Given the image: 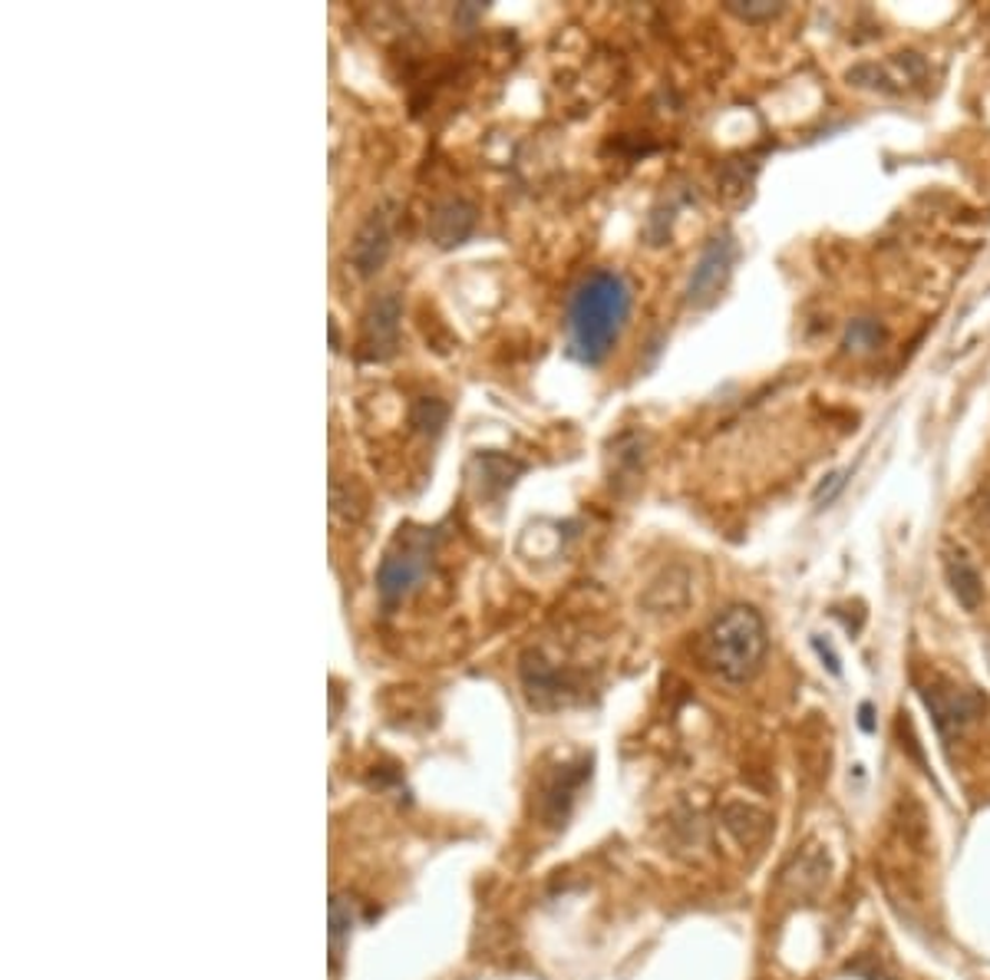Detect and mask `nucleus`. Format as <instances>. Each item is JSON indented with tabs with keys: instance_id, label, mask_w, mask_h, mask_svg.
Segmentation results:
<instances>
[{
	"instance_id": "1",
	"label": "nucleus",
	"mask_w": 990,
	"mask_h": 980,
	"mask_svg": "<svg viewBox=\"0 0 990 980\" xmlns=\"http://www.w3.org/2000/svg\"><path fill=\"white\" fill-rule=\"evenodd\" d=\"M630 284L625 274L601 267L581 277L568 301V347L585 366H598L615 351L630 317Z\"/></svg>"
},
{
	"instance_id": "2",
	"label": "nucleus",
	"mask_w": 990,
	"mask_h": 980,
	"mask_svg": "<svg viewBox=\"0 0 990 980\" xmlns=\"http://www.w3.org/2000/svg\"><path fill=\"white\" fill-rule=\"evenodd\" d=\"M770 650L766 621L753 605L723 608L700 634V660L723 684H749Z\"/></svg>"
},
{
	"instance_id": "3",
	"label": "nucleus",
	"mask_w": 990,
	"mask_h": 980,
	"mask_svg": "<svg viewBox=\"0 0 990 980\" xmlns=\"http://www.w3.org/2000/svg\"><path fill=\"white\" fill-rule=\"evenodd\" d=\"M433 541H437V535L430 529H410V532L400 535L393 541V548L383 555L380 571H376V595L386 608L400 605L423 585V578L433 565Z\"/></svg>"
},
{
	"instance_id": "4",
	"label": "nucleus",
	"mask_w": 990,
	"mask_h": 980,
	"mask_svg": "<svg viewBox=\"0 0 990 980\" xmlns=\"http://www.w3.org/2000/svg\"><path fill=\"white\" fill-rule=\"evenodd\" d=\"M733 265H736V242L729 235H714L707 242V248L700 252L694 271H690V281H687V291H684L687 307H694V311L710 307L726 287Z\"/></svg>"
},
{
	"instance_id": "5",
	"label": "nucleus",
	"mask_w": 990,
	"mask_h": 980,
	"mask_svg": "<svg viewBox=\"0 0 990 980\" xmlns=\"http://www.w3.org/2000/svg\"><path fill=\"white\" fill-rule=\"evenodd\" d=\"M928 710L934 716V726L944 739L954 733H964L981 713L988 710V700L974 687H928L921 690Z\"/></svg>"
},
{
	"instance_id": "6",
	"label": "nucleus",
	"mask_w": 990,
	"mask_h": 980,
	"mask_svg": "<svg viewBox=\"0 0 990 980\" xmlns=\"http://www.w3.org/2000/svg\"><path fill=\"white\" fill-rule=\"evenodd\" d=\"M400 317H403V301H400L396 291H386L370 304L361 334L363 360L383 363V360L396 354V347H400Z\"/></svg>"
},
{
	"instance_id": "7",
	"label": "nucleus",
	"mask_w": 990,
	"mask_h": 980,
	"mask_svg": "<svg viewBox=\"0 0 990 980\" xmlns=\"http://www.w3.org/2000/svg\"><path fill=\"white\" fill-rule=\"evenodd\" d=\"M829 879H832V859H829L825 845L822 842H806L790 859V865L783 869L780 885L796 901H812V898H819L825 891Z\"/></svg>"
},
{
	"instance_id": "8",
	"label": "nucleus",
	"mask_w": 990,
	"mask_h": 980,
	"mask_svg": "<svg viewBox=\"0 0 990 980\" xmlns=\"http://www.w3.org/2000/svg\"><path fill=\"white\" fill-rule=\"evenodd\" d=\"M390 238H393L390 235V215H386V208H376L361 225V232H357V238L351 245V255H347L361 277H370V274H376L383 267L386 255H390Z\"/></svg>"
},
{
	"instance_id": "9",
	"label": "nucleus",
	"mask_w": 990,
	"mask_h": 980,
	"mask_svg": "<svg viewBox=\"0 0 990 980\" xmlns=\"http://www.w3.org/2000/svg\"><path fill=\"white\" fill-rule=\"evenodd\" d=\"M944 578L951 595L958 598V605L964 611H978L984 605V578L978 571V565L971 561V555L964 548H948L944 551Z\"/></svg>"
},
{
	"instance_id": "10",
	"label": "nucleus",
	"mask_w": 990,
	"mask_h": 980,
	"mask_svg": "<svg viewBox=\"0 0 990 980\" xmlns=\"http://www.w3.org/2000/svg\"><path fill=\"white\" fill-rule=\"evenodd\" d=\"M476 228V208L462 198L440 202L430 215V235L440 248H455L462 245Z\"/></svg>"
},
{
	"instance_id": "11",
	"label": "nucleus",
	"mask_w": 990,
	"mask_h": 980,
	"mask_svg": "<svg viewBox=\"0 0 990 980\" xmlns=\"http://www.w3.org/2000/svg\"><path fill=\"white\" fill-rule=\"evenodd\" d=\"M723 829L739 845H763L773 832V819H770V812H763L749 802H729V805H723Z\"/></svg>"
},
{
	"instance_id": "12",
	"label": "nucleus",
	"mask_w": 990,
	"mask_h": 980,
	"mask_svg": "<svg viewBox=\"0 0 990 980\" xmlns=\"http://www.w3.org/2000/svg\"><path fill=\"white\" fill-rule=\"evenodd\" d=\"M447 416H450V406L443 400H437V396H420L413 403V410H410V423L427 437H437L443 430Z\"/></svg>"
},
{
	"instance_id": "13",
	"label": "nucleus",
	"mask_w": 990,
	"mask_h": 980,
	"mask_svg": "<svg viewBox=\"0 0 990 980\" xmlns=\"http://www.w3.org/2000/svg\"><path fill=\"white\" fill-rule=\"evenodd\" d=\"M726 10H729L733 17L746 20V23H766V20H776V17L786 10V3H770V0H729Z\"/></svg>"
},
{
	"instance_id": "14",
	"label": "nucleus",
	"mask_w": 990,
	"mask_h": 980,
	"mask_svg": "<svg viewBox=\"0 0 990 980\" xmlns=\"http://www.w3.org/2000/svg\"><path fill=\"white\" fill-rule=\"evenodd\" d=\"M885 341V331L875 321H852L849 334H845V347L849 351H872Z\"/></svg>"
},
{
	"instance_id": "15",
	"label": "nucleus",
	"mask_w": 990,
	"mask_h": 980,
	"mask_svg": "<svg viewBox=\"0 0 990 980\" xmlns=\"http://www.w3.org/2000/svg\"><path fill=\"white\" fill-rule=\"evenodd\" d=\"M845 476H849V469H845V472H832V476H829V479H825V482H822V486L815 489L812 502H815L819 509H822V502L829 506V502H832V499H835V496L842 492V486H845Z\"/></svg>"
},
{
	"instance_id": "16",
	"label": "nucleus",
	"mask_w": 990,
	"mask_h": 980,
	"mask_svg": "<svg viewBox=\"0 0 990 980\" xmlns=\"http://www.w3.org/2000/svg\"><path fill=\"white\" fill-rule=\"evenodd\" d=\"M812 647H815V654L822 657V664L829 667V674H835V677H839V674H842V667H839V657H835V650H832V647H829L822 637H812Z\"/></svg>"
},
{
	"instance_id": "17",
	"label": "nucleus",
	"mask_w": 990,
	"mask_h": 980,
	"mask_svg": "<svg viewBox=\"0 0 990 980\" xmlns=\"http://www.w3.org/2000/svg\"><path fill=\"white\" fill-rule=\"evenodd\" d=\"M872 716H875L872 704H862V707H859V726H862L865 733H875V719H872Z\"/></svg>"
},
{
	"instance_id": "18",
	"label": "nucleus",
	"mask_w": 990,
	"mask_h": 980,
	"mask_svg": "<svg viewBox=\"0 0 990 980\" xmlns=\"http://www.w3.org/2000/svg\"><path fill=\"white\" fill-rule=\"evenodd\" d=\"M984 519H988V526H990V496H988V506H984Z\"/></svg>"
},
{
	"instance_id": "19",
	"label": "nucleus",
	"mask_w": 990,
	"mask_h": 980,
	"mask_svg": "<svg viewBox=\"0 0 990 980\" xmlns=\"http://www.w3.org/2000/svg\"><path fill=\"white\" fill-rule=\"evenodd\" d=\"M872 980H892L889 974H872Z\"/></svg>"
}]
</instances>
